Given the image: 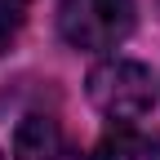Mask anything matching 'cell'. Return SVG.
I'll return each instance as SVG.
<instances>
[{
	"mask_svg": "<svg viewBox=\"0 0 160 160\" xmlns=\"http://www.w3.org/2000/svg\"><path fill=\"white\" fill-rule=\"evenodd\" d=\"M89 102L120 125H133L156 107V80L133 58H107L89 71Z\"/></svg>",
	"mask_w": 160,
	"mask_h": 160,
	"instance_id": "cell-1",
	"label": "cell"
},
{
	"mask_svg": "<svg viewBox=\"0 0 160 160\" xmlns=\"http://www.w3.org/2000/svg\"><path fill=\"white\" fill-rule=\"evenodd\" d=\"M133 27V0H62L58 31L71 49H111Z\"/></svg>",
	"mask_w": 160,
	"mask_h": 160,
	"instance_id": "cell-2",
	"label": "cell"
},
{
	"mask_svg": "<svg viewBox=\"0 0 160 160\" xmlns=\"http://www.w3.org/2000/svg\"><path fill=\"white\" fill-rule=\"evenodd\" d=\"M13 160H80V151L67 142V133L49 116H27L13 129Z\"/></svg>",
	"mask_w": 160,
	"mask_h": 160,
	"instance_id": "cell-3",
	"label": "cell"
},
{
	"mask_svg": "<svg viewBox=\"0 0 160 160\" xmlns=\"http://www.w3.org/2000/svg\"><path fill=\"white\" fill-rule=\"evenodd\" d=\"M93 160H160V133L138 125H116L93 147Z\"/></svg>",
	"mask_w": 160,
	"mask_h": 160,
	"instance_id": "cell-4",
	"label": "cell"
},
{
	"mask_svg": "<svg viewBox=\"0 0 160 160\" xmlns=\"http://www.w3.org/2000/svg\"><path fill=\"white\" fill-rule=\"evenodd\" d=\"M18 31H22V5H13V0H0V53H5Z\"/></svg>",
	"mask_w": 160,
	"mask_h": 160,
	"instance_id": "cell-5",
	"label": "cell"
},
{
	"mask_svg": "<svg viewBox=\"0 0 160 160\" xmlns=\"http://www.w3.org/2000/svg\"><path fill=\"white\" fill-rule=\"evenodd\" d=\"M13 5H22V0H13Z\"/></svg>",
	"mask_w": 160,
	"mask_h": 160,
	"instance_id": "cell-6",
	"label": "cell"
},
{
	"mask_svg": "<svg viewBox=\"0 0 160 160\" xmlns=\"http://www.w3.org/2000/svg\"><path fill=\"white\" fill-rule=\"evenodd\" d=\"M0 160H5V156H0Z\"/></svg>",
	"mask_w": 160,
	"mask_h": 160,
	"instance_id": "cell-7",
	"label": "cell"
}]
</instances>
